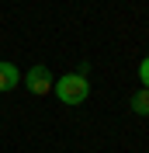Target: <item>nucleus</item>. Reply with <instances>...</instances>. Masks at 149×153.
I'll use <instances>...</instances> for the list:
<instances>
[{"mask_svg": "<svg viewBox=\"0 0 149 153\" xmlns=\"http://www.w3.org/2000/svg\"><path fill=\"white\" fill-rule=\"evenodd\" d=\"M56 94H59V101H66V105H83L87 94H90V84H87L83 73H66L56 84Z\"/></svg>", "mask_w": 149, "mask_h": 153, "instance_id": "nucleus-1", "label": "nucleus"}, {"mask_svg": "<svg viewBox=\"0 0 149 153\" xmlns=\"http://www.w3.org/2000/svg\"><path fill=\"white\" fill-rule=\"evenodd\" d=\"M28 91H31V94H49V91H52V73H49L45 66H31Z\"/></svg>", "mask_w": 149, "mask_h": 153, "instance_id": "nucleus-2", "label": "nucleus"}, {"mask_svg": "<svg viewBox=\"0 0 149 153\" xmlns=\"http://www.w3.org/2000/svg\"><path fill=\"white\" fill-rule=\"evenodd\" d=\"M18 84H21L18 66H14V63H0V94H4V91H14Z\"/></svg>", "mask_w": 149, "mask_h": 153, "instance_id": "nucleus-3", "label": "nucleus"}, {"mask_svg": "<svg viewBox=\"0 0 149 153\" xmlns=\"http://www.w3.org/2000/svg\"><path fill=\"white\" fill-rule=\"evenodd\" d=\"M132 111H139V115H149V87H142L139 94L132 97Z\"/></svg>", "mask_w": 149, "mask_h": 153, "instance_id": "nucleus-4", "label": "nucleus"}, {"mask_svg": "<svg viewBox=\"0 0 149 153\" xmlns=\"http://www.w3.org/2000/svg\"><path fill=\"white\" fill-rule=\"evenodd\" d=\"M139 76H142V84L149 87V56H146V59L139 63Z\"/></svg>", "mask_w": 149, "mask_h": 153, "instance_id": "nucleus-5", "label": "nucleus"}]
</instances>
